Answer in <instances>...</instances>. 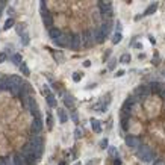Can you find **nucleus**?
<instances>
[{
    "mask_svg": "<svg viewBox=\"0 0 165 165\" xmlns=\"http://www.w3.org/2000/svg\"><path fill=\"white\" fill-rule=\"evenodd\" d=\"M53 43H55L56 45H59V47H70V43H71V35L62 33L61 38L56 39V41H53Z\"/></svg>",
    "mask_w": 165,
    "mask_h": 165,
    "instance_id": "nucleus-5",
    "label": "nucleus"
},
{
    "mask_svg": "<svg viewBox=\"0 0 165 165\" xmlns=\"http://www.w3.org/2000/svg\"><path fill=\"white\" fill-rule=\"evenodd\" d=\"M80 79H82V73H77V71H76V73L73 74V80H74V82H79Z\"/></svg>",
    "mask_w": 165,
    "mask_h": 165,
    "instance_id": "nucleus-31",
    "label": "nucleus"
},
{
    "mask_svg": "<svg viewBox=\"0 0 165 165\" xmlns=\"http://www.w3.org/2000/svg\"><path fill=\"white\" fill-rule=\"evenodd\" d=\"M58 117H59V121H61V123H67V121H68V115H67V112H65L64 109L58 111Z\"/></svg>",
    "mask_w": 165,
    "mask_h": 165,
    "instance_id": "nucleus-17",
    "label": "nucleus"
},
{
    "mask_svg": "<svg viewBox=\"0 0 165 165\" xmlns=\"http://www.w3.org/2000/svg\"><path fill=\"white\" fill-rule=\"evenodd\" d=\"M100 124H102L100 121H97V120H91V127H92V130L96 132V133H100V132H102V126H100Z\"/></svg>",
    "mask_w": 165,
    "mask_h": 165,
    "instance_id": "nucleus-15",
    "label": "nucleus"
},
{
    "mask_svg": "<svg viewBox=\"0 0 165 165\" xmlns=\"http://www.w3.org/2000/svg\"><path fill=\"white\" fill-rule=\"evenodd\" d=\"M92 37H94V39H96V43H97V44H102L103 41L108 38L102 31H100L98 27H97V29H92Z\"/></svg>",
    "mask_w": 165,
    "mask_h": 165,
    "instance_id": "nucleus-11",
    "label": "nucleus"
},
{
    "mask_svg": "<svg viewBox=\"0 0 165 165\" xmlns=\"http://www.w3.org/2000/svg\"><path fill=\"white\" fill-rule=\"evenodd\" d=\"M15 31H17V33H18V35H23V33H26V32H24V23H20V24H17Z\"/></svg>",
    "mask_w": 165,
    "mask_h": 165,
    "instance_id": "nucleus-25",
    "label": "nucleus"
},
{
    "mask_svg": "<svg viewBox=\"0 0 165 165\" xmlns=\"http://www.w3.org/2000/svg\"><path fill=\"white\" fill-rule=\"evenodd\" d=\"M156 9H158V3H151L150 6L145 9L144 15H151V14H155V12H156Z\"/></svg>",
    "mask_w": 165,
    "mask_h": 165,
    "instance_id": "nucleus-18",
    "label": "nucleus"
},
{
    "mask_svg": "<svg viewBox=\"0 0 165 165\" xmlns=\"http://www.w3.org/2000/svg\"><path fill=\"white\" fill-rule=\"evenodd\" d=\"M121 39H123V35H121L120 32H115L114 37H112V43H114V44H118Z\"/></svg>",
    "mask_w": 165,
    "mask_h": 165,
    "instance_id": "nucleus-22",
    "label": "nucleus"
},
{
    "mask_svg": "<svg viewBox=\"0 0 165 165\" xmlns=\"http://www.w3.org/2000/svg\"><path fill=\"white\" fill-rule=\"evenodd\" d=\"M84 45V39H82V35L80 33H76V35H71V43H70V47L68 49L71 50H77Z\"/></svg>",
    "mask_w": 165,
    "mask_h": 165,
    "instance_id": "nucleus-2",
    "label": "nucleus"
},
{
    "mask_svg": "<svg viewBox=\"0 0 165 165\" xmlns=\"http://www.w3.org/2000/svg\"><path fill=\"white\" fill-rule=\"evenodd\" d=\"M59 165H67V162H65V161H62V162H59Z\"/></svg>",
    "mask_w": 165,
    "mask_h": 165,
    "instance_id": "nucleus-44",
    "label": "nucleus"
},
{
    "mask_svg": "<svg viewBox=\"0 0 165 165\" xmlns=\"http://www.w3.org/2000/svg\"><path fill=\"white\" fill-rule=\"evenodd\" d=\"M114 165H121V161H120L118 158H115V159H114Z\"/></svg>",
    "mask_w": 165,
    "mask_h": 165,
    "instance_id": "nucleus-41",
    "label": "nucleus"
},
{
    "mask_svg": "<svg viewBox=\"0 0 165 165\" xmlns=\"http://www.w3.org/2000/svg\"><path fill=\"white\" fill-rule=\"evenodd\" d=\"M127 123H129V118H127V117H123V118H121V127H123V130H127Z\"/></svg>",
    "mask_w": 165,
    "mask_h": 165,
    "instance_id": "nucleus-26",
    "label": "nucleus"
},
{
    "mask_svg": "<svg viewBox=\"0 0 165 165\" xmlns=\"http://www.w3.org/2000/svg\"><path fill=\"white\" fill-rule=\"evenodd\" d=\"M61 35H62V32H61V29H59V27H52L50 31H49V37H50L53 41L59 39V38H61Z\"/></svg>",
    "mask_w": 165,
    "mask_h": 165,
    "instance_id": "nucleus-13",
    "label": "nucleus"
},
{
    "mask_svg": "<svg viewBox=\"0 0 165 165\" xmlns=\"http://www.w3.org/2000/svg\"><path fill=\"white\" fill-rule=\"evenodd\" d=\"M97 6H98V11L100 14L103 15V18L106 17V18H111L114 14L112 11V2H97Z\"/></svg>",
    "mask_w": 165,
    "mask_h": 165,
    "instance_id": "nucleus-1",
    "label": "nucleus"
},
{
    "mask_svg": "<svg viewBox=\"0 0 165 165\" xmlns=\"http://www.w3.org/2000/svg\"><path fill=\"white\" fill-rule=\"evenodd\" d=\"M26 82L23 80V77L21 76H18V74H11L9 76V85H11V88L12 86H23Z\"/></svg>",
    "mask_w": 165,
    "mask_h": 165,
    "instance_id": "nucleus-7",
    "label": "nucleus"
},
{
    "mask_svg": "<svg viewBox=\"0 0 165 165\" xmlns=\"http://www.w3.org/2000/svg\"><path fill=\"white\" fill-rule=\"evenodd\" d=\"M6 58H8V55H6V53H0V64H3L5 61H6Z\"/></svg>",
    "mask_w": 165,
    "mask_h": 165,
    "instance_id": "nucleus-34",
    "label": "nucleus"
},
{
    "mask_svg": "<svg viewBox=\"0 0 165 165\" xmlns=\"http://www.w3.org/2000/svg\"><path fill=\"white\" fill-rule=\"evenodd\" d=\"M114 67H115V62L112 61V62H111V64H109V68H114Z\"/></svg>",
    "mask_w": 165,
    "mask_h": 165,
    "instance_id": "nucleus-43",
    "label": "nucleus"
},
{
    "mask_svg": "<svg viewBox=\"0 0 165 165\" xmlns=\"http://www.w3.org/2000/svg\"><path fill=\"white\" fill-rule=\"evenodd\" d=\"M130 59H132L130 55H129V53H124V55H121L120 62H121V64H129V62H130Z\"/></svg>",
    "mask_w": 165,
    "mask_h": 165,
    "instance_id": "nucleus-21",
    "label": "nucleus"
},
{
    "mask_svg": "<svg viewBox=\"0 0 165 165\" xmlns=\"http://www.w3.org/2000/svg\"><path fill=\"white\" fill-rule=\"evenodd\" d=\"M108 151H109V155H111V156L118 155V151H117V149H115V147H108Z\"/></svg>",
    "mask_w": 165,
    "mask_h": 165,
    "instance_id": "nucleus-29",
    "label": "nucleus"
},
{
    "mask_svg": "<svg viewBox=\"0 0 165 165\" xmlns=\"http://www.w3.org/2000/svg\"><path fill=\"white\" fill-rule=\"evenodd\" d=\"M159 96L165 100V86H161V90H159Z\"/></svg>",
    "mask_w": 165,
    "mask_h": 165,
    "instance_id": "nucleus-35",
    "label": "nucleus"
},
{
    "mask_svg": "<svg viewBox=\"0 0 165 165\" xmlns=\"http://www.w3.org/2000/svg\"><path fill=\"white\" fill-rule=\"evenodd\" d=\"M5 6H6V2H5V0H0V14H2V11L5 9Z\"/></svg>",
    "mask_w": 165,
    "mask_h": 165,
    "instance_id": "nucleus-36",
    "label": "nucleus"
},
{
    "mask_svg": "<svg viewBox=\"0 0 165 165\" xmlns=\"http://www.w3.org/2000/svg\"><path fill=\"white\" fill-rule=\"evenodd\" d=\"M11 85H9V76H2L0 74V92L3 91H9Z\"/></svg>",
    "mask_w": 165,
    "mask_h": 165,
    "instance_id": "nucleus-10",
    "label": "nucleus"
},
{
    "mask_svg": "<svg viewBox=\"0 0 165 165\" xmlns=\"http://www.w3.org/2000/svg\"><path fill=\"white\" fill-rule=\"evenodd\" d=\"M84 65H85V67H90V65H91V62H90V61H85V62H84Z\"/></svg>",
    "mask_w": 165,
    "mask_h": 165,
    "instance_id": "nucleus-42",
    "label": "nucleus"
},
{
    "mask_svg": "<svg viewBox=\"0 0 165 165\" xmlns=\"http://www.w3.org/2000/svg\"><path fill=\"white\" fill-rule=\"evenodd\" d=\"M31 129H32V133H35V135H39V133H41V130L44 129V124H43V120H41V117H37V118L32 121Z\"/></svg>",
    "mask_w": 165,
    "mask_h": 165,
    "instance_id": "nucleus-4",
    "label": "nucleus"
},
{
    "mask_svg": "<svg viewBox=\"0 0 165 165\" xmlns=\"http://www.w3.org/2000/svg\"><path fill=\"white\" fill-rule=\"evenodd\" d=\"M153 165H165V161H162V159H158V161L153 162Z\"/></svg>",
    "mask_w": 165,
    "mask_h": 165,
    "instance_id": "nucleus-37",
    "label": "nucleus"
},
{
    "mask_svg": "<svg viewBox=\"0 0 165 165\" xmlns=\"http://www.w3.org/2000/svg\"><path fill=\"white\" fill-rule=\"evenodd\" d=\"M82 133H84V132H82V129L77 127V129L74 130V136H76V138H80V136H82Z\"/></svg>",
    "mask_w": 165,
    "mask_h": 165,
    "instance_id": "nucleus-32",
    "label": "nucleus"
},
{
    "mask_svg": "<svg viewBox=\"0 0 165 165\" xmlns=\"http://www.w3.org/2000/svg\"><path fill=\"white\" fill-rule=\"evenodd\" d=\"M12 162H14V165H26V161L21 156V153H15L12 158Z\"/></svg>",
    "mask_w": 165,
    "mask_h": 165,
    "instance_id": "nucleus-14",
    "label": "nucleus"
},
{
    "mask_svg": "<svg viewBox=\"0 0 165 165\" xmlns=\"http://www.w3.org/2000/svg\"><path fill=\"white\" fill-rule=\"evenodd\" d=\"M126 145L129 149L136 150L138 147H141V139L138 136H135V135H129V136H126Z\"/></svg>",
    "mask_w": 165,
    "mask_h": 165,
    "instance_id": "nucleus-3",
    "label": "nucleus"
},
{
    "mask_svg": "<svg viewBox=\"0 0 165 165\" xmlns=\"http://www.w3.org/2000/svg\"><path fill=\"white\" fill-rule=\"evenodd\" d=\"M149 153H151V147L150 145H141V147H138L136 149V156L143 161V159L149 155Z\"/></svg>",
    "mask_w": 165,
    "mask_h": 165,
    "instance_id": "nucleus-9",
    "label": "nucleus"
},
{
    "mask_svg": "<svg viewBox=\"0 0 165 165\" xmlns=\"http://www.w3.org/2000/svg\"><path fill=\"white\" fill-rule=\"evenodd\" d=\"M20 70H21V73L24 74V76H29V68L26 67V64H21V65H20Z\"/></svg>",
    "mask_w": 165,
    "mask_h": 165,
    "instance_id": "nucleus-28",
    "label": "nucleus"
},
{
    "mask_svg": "<svg viewBox=\"0 0 165 165\" xmlns=\"http://www.w3.org/2000/svg\"><path fill=\"white\" fill-rule=\"evenodd\" d=\"M21 43H23V45H27L29 44V35L27 33H23L21 35Z\"/></svg>",
    "mask_w": 165,
    "mask_h": 165,
    "instance_id": "nucleus-27",
    "label": "nucleus"
},
{
    "mask_svg": "<svg viewBox=\"0 0 165 165\" xmlns=\"http://www.w3.org/2000/svg\"><path fill=\"white\" fill-rule=\"evenodd\" d=\"M108 144H109V143H108V139H106V138L100 141V147H102L103 150H105V149H108Z\"/></svg>",
    "mask_w": 165,
    "mask_h": 165,
    "instance_id": "nucleus-30",
    "label": "nucleus"
},
{
    "mask_svg": "<svg viewBox=\"0 0 165 165\" xmlns=\"http://www.w3.org/2000/svg\"><path fill=\"white\" fill-rule=\"evenodd\" d=\"M71 118H73L76 123H77V114H76V112H71Z\"/></svg>",
    "mask_w": 165,
    "mask_h": 165,
    "instance_id": "nucleus-40",
    "label": "nucleus"
},
{
    "mask_svg": "<svg viewBox=\"0 0 165 165\" xmlns=\"http://www.w3.org/2000/svg\"><path fill=\"white\" fill-rule=\"evenodd\" d=\"M14 26V18H8L6 21H5V26H3V29L5 31H8V29H11Z\"/></svg>",
    "mask_w": 165,
    "mask_h": 165,
    "instance_id": "nucleus-24",
    "label": "nucleus"
},
{
    "mask_svg": "<svg viewBox=\"0 0 165 165\" xmlns=\"http://www.w3.org/2000/svg\"><path fill=\"white\" fill-rule=\"evenodd\" d=\"M27 143H31L35 149H43L44 147V139H43V136H39V135H33V136H31Z\"/></svg>",
    "mask_w": 165,
    "mask_h": 165,
    "instance_id": "nucleus-6",
    "label": "nucleus"
},
{
    "mask_svg": "<svg viewBox=\"0 0 165 165\" xmlns=\"http://www.w3.org/2000/svg\"><path fill=\"white\" fill-rule=\"evenodd\" d=\"M43 23L49 31L53 27V15L49 12V11H47V12H43Z\"/></svg>",
    "mask_w": 165,
    "mask_h": 165,
    "instance_id": "nucleus-12",
    "label": "nucleus"
},
{
    "mask_svg": "<svg viewBox=\"0 0 165 165\" xmlns=\"http://www.w3.org/2000/svg\"><path fill=\"white\" fill-rule=\"evenodd\" d=\"M150 88H147V86H138L136 88V90H135V96H136V97H139V100H143V98H145L147 96H149V94H150Z\"/></svg>",
    "mask_w": 165,
    "mask_h": 165,
    "instance_id": "nucleus-8",
    "label": "nucleus"
},
{
    "mask_svg": "<svg viewBox=\"0 0 165 165\" xmlns=\"http://www.w3.org/2000/svg\"><path fill=\"white\" fill-rule=\"evenodd\" d=\"M12 62L15 64V65H18V67L23 64V58H21L20 53H15V55H12Z\"/></svg>",
    "mask_w": 165,
    "mask_h": 165,
    "instance_id": "nucleus-19",
    "label": "nucleus"
},
{
    "mask_svg": "<svg viewBox=\"0 0 165 165\" xmlns=\"http://www.w3.org/2000/svg\"><path fill=\"white\" fill-rule=\"evenodd\" d=\"M52 123H53V120H52V117L49 115V117H47V126L52 127Z\"/></svg>",
    "mask_w": 165,
    "mask_h": 165,
    "instance_id": "nucleus-39",
    "label": "nucleus"
},
{
    "mask_svg": "<svg viewBox=\"0 0 165 165\" xmlns=\"http://www.w3.org/2000/svg\"><path fill=\"white\" fill-rule=\"evenodd\" d=\"M45 98H47V103H49L50 108H55V106H56V98H55V96H53V94H50V96H47Z\"/></svg>",
    "mask_w": 165,
    "mask_h": 165,
    "instance_id": "nucleus-20",
    "label": "nucleus"
},
{
    "mask_svg": "<svg viewBox=\"0 0 165 165\" xmlns=\"http://www.w3.org/2000/svg\"><path fill=\"white\" fill-rule=\"evenodd\" d=\"M41 92H43V96H50V91H49V86H43V91H41Z\"/></svg>",
    "mask_w": 165,
    "mask_h": 165,
    "instance_id": "nucleus-33",
    "label": "nucleus"
},
{
    "mask_svg": "<svg viewBox=\"0 0 165 165\" xmlns=\"http://www.w3.org/2000/svg\"><path fill=\"white\" fill-rule=\"evenodd\" d=\"M123 74H124V70H118V71L115 73V76H117V77H121Z\"/></svg>",
    "mask_w": 165,
    "mask_h": 165,
    "instance_id": "nucleus-38",
    "label": "nucleus"
},
{
    "mask_svg": "<svg viewBox=\"0 0 165 165\" xmlns=\"http://www.w3.org/2000/svg\"><path fill=\"white\" fill-rule=\"evenodd\" d=\"M155 158H156V155L151 151V153H149V155L143 159V161H144V162H155Z\"/></svg>",
    "mask_w": 165,
    "mask_h": 165,
    "instance_id": "nucleus-23",
    "label": "nucleus"
},
{
    "mask_svg": "<svg viewBox=\"0 0 165 165\" xmlns=\"http://www.w3.org/2000/svg\"><path fill=\"white\" fill-rule=\"evenodd\" d=\"M64 105L67 106V108H70V109H73V97L71 96H68V94H65V96H64Z\"/></svg>",
    "mask_w": 165,
    "mask_h": 165,
    "instance_id": "nucleus-16",
    "label": "nucleus"
}]
</instances>
